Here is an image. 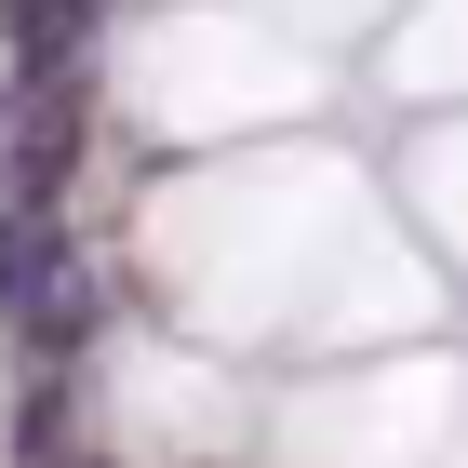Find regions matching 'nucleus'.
<instances>
[{
	"instance_id": "f257e3e1",
	"label": "nucleus",
	"mask_w": 468,
	"mask_h": 468,
	"mask_svg": "<svg viewBox=\"0 0 468 468\" xmlns=\"http://www.w3.org/2000/svg\"><path fill=\"white\" fill-rule=\"evenodd\" d=\"M0 308L40 335V348H80V268H68V241H54V201H14L0 215Z\"/></svg>"
}]
</instances>
